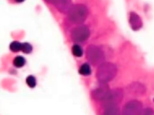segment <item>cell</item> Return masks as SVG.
<instances>
[{
    "label": "cell",
    "mask_w": 154,
    "mask_h": 115,
    "mask_svg": "<svg viewBox=\"0 0 154 115\" xmlns=\"http://www.w3.org/2000/svg\"><path fill=\"white\" fill-rule=\"evenodd\" d=\"M116 66L111 62H103L100 64L96 72V77L100 83L106 84L111 81L117 74Z\"/></svg>",
    "instance_id": "cell-1"
},
{
    "label": "cell",
    "mask_w": 154,
    "mask_h": 115,
    "mask_svg": "<svg viewBox=\"0 0 154 115\" xmlns=\"http://www.w3.org/2000/svg\"><path fill=\"white\" fill-rule=\"evenodd\" d=\"M88 12L85 5L81 4L72 5L67 13L69 20L75 24H81L87 19Z\"/></svg>",
    "instance_id": "cell-2"
},
{
    "label": "cell",
    "mask_w": 154,
    "mask_h": 115,
    "mask_svg": "<svg viewBox=\"0 0 154 115\" xmlns=\"http://www.w3.org/2000/svg\"><path fill=\"white\" fill-rule=\"evenodd\" d=\"M86 56L88 61L94 65L101 64L105 59L104 52L95 45H90L87 48Z\"/></svg>",
    "instance_id": "cell-3"
},
{
    "label": "cell",
    "mask_w": 154,
    "mask_h": 115,
    "mask_svg": "<svg viewBox=\"0 0 154 115\" xmlns=\"http://www.w3.org/2000/svg\"><path fill=\"white\" fill-rule=\"evenodd\" d=\"M123 98V91L120 88L110 90L102 101V107L109 105H118Z\"/></svg>",
    "instance_id": "cell-4"
},
{
    "label": "cell",
    "mask_w": 154,
    "mask_h": 115,
    "mask_svg": "<svg viewBox=\"0 0 154 115\" xmlns=\"http://www.w3.org/2000/svg\"><path fill=\"white\" fill-rule=\"evenodd\" d=\"M142 111V103L137 100H132L125 104L122 115H140Z\"/></svg>",
    "instance_id": "cell-5"
},
{
    "label": "cell",
    "mask_w": 154,
    "mask_h": 115,
    "mask_svg": "<svg viewBox=\"0 0 154 115\" xmlns=\"http://www.w3.org/2000/svg\"><path fill=\"white\" fill-rule=\"evenodd\" d=\"M90 30L87 26L81 25L75 28L71 32L72 39L75 42H82L88 39Z\"/></svg>",
    "instance_id": "cell-6"
},
{
    "label": "cell",
    "mask_w": 154,
    "mask_h": 115,
    "mask_svg": "<svg viewBox=\"0 0 154 115\" xmlns=\"http://www.w3.org/2000/svg\"><path fill=\"white\" fill-rule=\"evenodd\" d=\"M100 84V85H99L97 87H96L92 91L91 96L95 100L102 102L104 99L110 89L106 84Z\"/></svg>",
    "instance_id": "cell-7"
},
{
    "label": "cell",
    "mask_w": 154,
    "mask_h": 115,
    "mask_svg": "<svg viewBox=\"0 0 154 115\" xmlns=\"http://www.w3.org/2000/svg\"><path fill=\"white\" fill-rule=\"evenodd\" d=\"M128 92L135 96H140L143 95L146 92V88L141 83L138 82H133L127 87Z\"/></svg>",
    "instance_id": "cell-8"
},
{
    "label": "cell",
    "mask_w": 154,
    "mask_h": 115,
    "mask_svg": "<svg viewBox=\"0 0 154 115\" xmlns=\"http://www.w3.org/2000/svg\"><path fill=\"white\" fill-rule=\"evenodd\" d=\"M53 4L61 13H67L72 6V0H55Z\"/></svg>",
    "instance_id": "cell-9"
},
{
    "label": "cell",
    "mask_w": 154,
    "mask_h": 115,
    "mask_svg": "<svg viewBox=\"0 0 154 115\" xmlns=\"http://www.w3.org/2000/svg\"><path fill=\"white\" fill-rule=\"evenodd\" d=\"M129 22L131 28L134 31L138 30L142 26V22L141 18L137 14L134 12L130 13Z\"/></svg>",
    "instance_id": "cell-10"
},
{
    "label": "cell",
    "mask_w": 154,
    "mask_h": 115,
    "mask_svg": "<svg viewBox=\"0 0 154 115\" xmlns=\"http://www.w3.org/2000/svg\"><path fill=\"white\" fill-rule=\"evenodd\" d=\"M102 115H120L118 105H109L103 108Z\"/></svg>",
    "instance_id": "cell-11"
},
{
    "label": "cell",
    "mask_w": 154,
    "mask_h": 115,
    "mask_svg": "<svg viewBox=\"0 0 154 115\" xmlns=\"http://www.w3.org/2000/svg\"><path fill=\"white\" fill-rule=\"evenodd\" d=\"M79 72L84 75H88L91 73V68L90 65L87 63H83L79 69Z\"/></svg>",
    "instance_id": "cell-12"
},
{
    "label": "cell",
    "mask_w": 154,
    "mask_h": 115,
    "mask_svg": "<svg viewBox=\"0 0 154 115\" xmlns=\"http://www.w3.org/2000/svg\"><path fill=\"white\" fill-rule=\"evenodd\" d=\"M13 64L17 68H21L25 64V59L21 56H16L13 60Z\"/></svg>",
    "instance_id": "cell-13"
},
{
    "label": "cell",
    "mask_w": 154,
    "mask_h": 115,
    "mask_svg": "<svg viewBox=\"0 0 154 115\" xmlns=\"http://www.w3.org/2000/svg\"><path fill=\"white\" fill-rule=\"evenodd\" d=\"M22 43L18 41H13L10 45V49L14 52H17L22 50Z\"/></svg>",
    "instance_id": "cell-14"
},
{
    "label": "cell",
    "mask_w": 154,
    "mask_h": 115,
    "mask_svg": "<svg viewBox=\"0 0 154 115\" xmlns=\"http://www.w3.org/2000/svg\"><path fill=\"white\" fill-rule=\"evenodd\" d=\"M72 52L74 56L76 57H81L82 55V49L81 47L78 44H75L72 48Z\"/></svg>",
    "instance_id": "cell-15"
},
{
    "label": "cell",
    "mask_w": 154,
    "mask_h": 115,
    "mask_svg": "<svg viewBox=\"0 0 154 115\" xmlns=\"http://www.w3.org/2000/svg\"><path fill=\"white\" fill-rule=\"evenodd\" d=\"M26 82L28 86L31 88L34 87L36 85V80L33 75L28 76L26 78Z\"/></svg>",
    "instance_id": "cell-16"
},
{
    "label": "cell",
    "mask_w": 154,
    "mask_h": 115,
    "mask_svg": "<svg viewBox=\"0 0 154 115\" xmlns=\"http://www.w3.org/2000/svg\"><path fill=\"white\" fill-rule=\"evenodd\" d=\"M32 46L28 43H22V51L25 53H30L32 52Z\"/></svg>",
    "instance_id": "cell-17"
},
{
    "label": "cell",
    "mask_w": 154,
    "mask_h": 115,
    "mask_svg": "<svg viewBox=\"0 0 154 115\" xmlns=\"http://www.w3.org/2000/svg\"><path fill=\"white\" fill-rule=\"evenodd\" d=\"M140 115H154V110L150 108H147L143 110Z\"/></svg>",
    "instance_id": "cell-18"
},
{
    "label": "cell",
    "mask_w": 154,
    "mask_h": 115,
    "mask_svg": "<svg viewBox=\"0 0 154 115\" xmlns=\"http://www.w3.org/2000/svg\"><path fill=\"white\" fill-rule=\"evenodd\" d=\"M46 2H48V3H50V4H54V1H55V0H45Z\"/></svg>",
    "instance_id": "cell-19"
},
{
    "label": "cell",
    "mask_w": 154,
    "mask_h": 115,
    "mask_svg": "<svg viewBox=\"0 0 154 115\" xmlns=\"http://www.w3.org/2000/svg\"><path fill=\"white\" fill-rule=\"evenodd\" d=\"M17 2H23L25 0H15Z\"/></svg>",
    "instance_id": "cell-20"
},
{
    "label": "cell",
    "mask_w": 154,
    "mask_h": 115,
    "mask_svg": "<svg viewBox=\"0 0 154 115\" xmlns=\"http://www.w3.org/2000/svg\"><path fill=\"white\" fill-rule=\"evenodd\" d=\"M153 101H154V99H153Z\"/></svg>",
    "instance_id": "cell-21"
}]
</instances>
